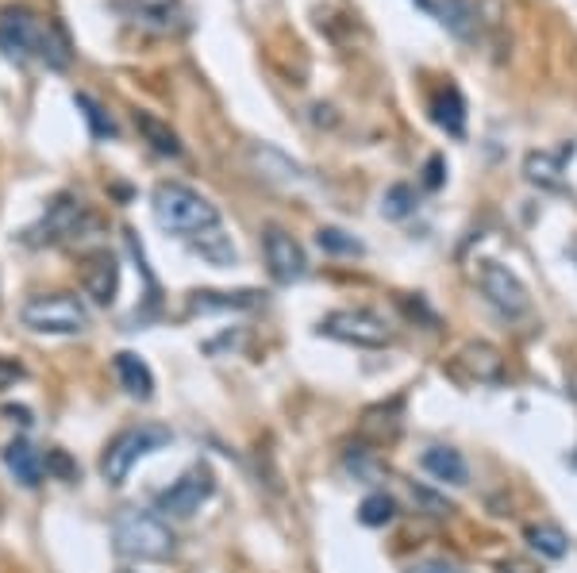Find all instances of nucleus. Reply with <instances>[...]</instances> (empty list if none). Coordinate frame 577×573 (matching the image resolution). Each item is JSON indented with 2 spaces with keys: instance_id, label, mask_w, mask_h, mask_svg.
Returning a JSON list of instances; mask_svg holds the SVG:
<instances>
[{
  "instance_id": "obj_6",
  "label": "nucleus",
  "mask_w": 577,
  "mask_h": 573,
  "mask_svg": "<svg viewBox=\"0 0 577 573\" xmlns=\"http://www.w3.org/2000/svg\"><path fill=\"white\" fill-rule=\"evenodd\" d=\"M320 335L362 350H377L393 343V331H389V324L377 316L374 308H339V312H327L324 320H320Z\"/></svg>"
},
{
  "instance_id": "obj_19",
  "label": "nucleus",
  "mask_w": 577,
  "mask_h": 573,
  "mask_svg": "<svg viewBox=\"0 0 577 573\" xmlns=\"http://www.w3.org/2000/svg\"><path fill=\"white\" fill-rule=\"evenodd\" d=\"M189 247L197 250L201 258H208L212 266H235V243L227 239L220 227H212V231H204V235H197V239H189Z\"/></svg>"
},
{
  "instance_id": "obj_16",
  "label": "nucleus",
  "mask_w": 577,
  "mask_h": 573,
  "mask_svg": "<svg viewBox=\"0 0 577 573\" xmlns=\"http://www.w3.org/2000/svg\"><path fill=\"white\" fill-rule=\"evenodd\" d=\"M85 289H89V297L97 300V304H112L116 289H120V266H116L112 254H97L93 258V266L85 270Z\"/></svg>"
},
{
  "instance_id": "obj_3",
  "label": "nucleus",
  "mask_w": 577,
  "mask_h": 573,
  "mask_svg": "<svg viewBox=\"0 0 577 573\" xmlns=\"http://www.w3.org/2000/svg\"><path fill=\"white\" fill-rule=\"evenodd\" d=\"M112 543L131 562H166L177 547L170 524L151 508H124L112 520Z\"/></svg>"
},
{
  "instance_id": "obj_24",
  "label": "nucleus",
  "mask_w": 577,
  "mask_h": 573,
  "mask_svg": "<svg viewBox=\"0 0 577 573\" xmlns=\"http://www.w3.org/2000/svg\"><path fill=\"white\" fill-rule=\"evenodd\" d=\"M416 212V189L412 185H389L385 197H381V216L389 220H404Z\"/></svg>"
},
{
  "instance_id": "obj_12",
  "label": "nucleus",
  "mask_w": 577,
  "mask_h": 573,
  "mask_svg": "<svg viewBox=\"0 0 577 573\" xmlns=\"http://www.w3.org/2000/svg\"><path fill=\"white\" fill-rule=\"evenodd\" d=\"M4 466H8V474L16 477L20 485H27V489H35V485L43 481V454L31 447L27 439H16V443L4 447Z\"/></svg>"
},
{
  "instance_id": "obj_11",
  "label": "nucleus",
  "mask_w": 577,
  "mask_h": 573,
  "mask_svg": "<svg viewBox=\"0 0 577 573\" xmlns=\"http://www.w3.org/2000/svg\"><path fill=\"white\" fill-rule=\"evenodd\" d=\"M89 216H85V208H81V200L74 197H58L51 204V212L43 216V239L47 243H58V239H74L77 231H81V224H85Z\"/></svg>"
},
{
  "instance_id": "obj_13",
  "label": "nucleus",
  "mask_w": 577,
  "mask_h": 573,
  "mask_svg": "<svg viewBox=\"0 0 577 573\" xmlns=\"http://www.w3.org/2000/svg\"><path fill=\"white\" fill-rule=\"evenodd\" d=\"M431 120L443 127L447 135H454V139L466 135V100H462V93H458L454 85L439 89V93L431 97Z\"/></svg>"
},
{
  "instance_id": "obj_26",
  "label": "nucleus",
  "mask_w": 577,
  "mask_h": 573,
  "mask_svg": "<svg viewBox=\"0 0 577 573\" xmlns=\"http://www.w3.org/2000/svg\"><path fill=\"white\" fill-rule=\"evenodd\" d=\"M316 243H320V250H327V254H362V243H358L354 235H347V231H339V227H320V231H316Z\"/></svg>"
},
{
  "instance_id": "obj_21",
  "label": "nucleus",
  "mask_w": 577,
  "mask_h": 573,
  "mask_svg": "<svg viewBox=\"0 0 577 573\" xmlns=\"http://www.w3.org/2000/svg\"><path fill=\"white\" fill-rule=\"evenodd\" d=\"M135 124H139V131L147 135V143H151L158 154H170V158H177V154H181V143H177V135L166 124H162V120H154V116H147V112H135Z\"/></svg>"
},
{
  "instance_id": "obj_9",
  "label": "nucleus",
  "mask_w": 577,
  "mask_h": 573,
  "mask_svg": "<svg viewBox=\"0 0 577 573\" xmlns=\"http://www.w3.org/2000/svg\"><path fill=\"white\" fill-rule=\"evenodd\" d=\"M262 250H266V266H270V277L277 285H293L308 274V258H304V247L281 227H266L262 235Z\"/></svg>"
},
{
  "instance_id": "obj_22",
  "label": "nucleus",
  "mask_w": 577,
  "mask_h": 573,
  "mask_svg": "<svg viewBox=\"0 0 577 573\" xmlns=\"http://www.w3.org/2000/svg\"><path fill=\"white\" fill-rule=\"evenodd\" d=\"M262 293H193V312H220V308H251Z\"/></svg>"
},
{
  "instance_id": "obj_27",
  "label": "nucleus",
  "mask_w": 577,
  "mask_h": 573,
  "mask_svg": "<svg viewBox=\"0 0 577 573\" xmlns=\"http://www.w3.org/2000/svg\"><path fill=\"white\" fill-rule=\"evenodd\" d=\"M412 497L420 500V504H424L427 508V516H451L454 508L451 504H447V500H439L435 497V493H427V489H412Z\"/></svg>"
},
{
  "instance_id": "obj_2",
  "label": "nucleus",
  "mask_w": 577,
  "mask_h": 573,
  "mask_svg": "<svg viewBox=\"0 0 577 573\" xmlns=\"http://www.w3.org/2000/svg\"><path fill=\"white\" fill-rule=\"evenodd\" d=\"M151 208H154L158 227L170 231V235H181V239H197L204 231L220 227V208H216L208 197H201L197 189L181 185V181H162V185H154Z\"/></svg>"
},
{
  "instance_id": "obj_5",
  "label": "nucleus",
  "mask_w": 577,
  "mask_h": 573,
  "mask_svg": "<svg viewBox=\"0 0 577 573\" xmlns=\"http://www.w3.org/2000/svg\"><path fill=\"white\" fill-rule=\"evenodd\" d=\"M20 320L39 335H81L89 327V308L74 293H43L20 308Z\"/></svg>"
},
{
  "instance_id": "obj_17",
  "label": "nucleus",
  "mask_w": 577,
  "mask_h": 573,
  "mask_svg": "<svg viewBox=\"0 0 577 573\" xmlns=\"http://www.w3.org/2000/svg\"><path fill=\"white\" fill-rule=\"evenodd\" d=\"M462 366L477 377V381H497L504 374V358L497 347H489V343H470V347L462 350Z\"/></svg>"
},
{
  "instance_id": "obj_20",
  "label": "nucleus",
  "mask_w": 577,
  "mask_h": 573,
  "mask_svg": "<svg viewBox=\"0 0 577 573\" xmlns=\"http://www.w3.org/2000/svg\"><path fill=\"white\" fill-rule=\"evenodd\" d=\"M527 547L531 550H539L543 558H566L570 554V539L558 531L554 524H531L527 527Z\"/></svg>"
},
{
  "instance_id": "obj_18",
  "label": "nucleus",
  "mask_w": 577,
  "mask_h": 573,
  "mask_svg": "<svg viewBox=\"0 0 577 573\" xmlns=\"http://www.w3.org/2000/svg\"><path fill=\"white\" fill-rule=\"evenodd\" d=\"M439 24L447 27L458 39H474L477 35V8L474 0H443L439 4Z\"/></svg>"
},
{
  "instance_id": "obj_25",
  "label": "nucleus",
  "mask_w": 577,
  "mask_h": 573,
  "mask_svg": "<svg viewBox=\"0 0 577 573\" xmlns=\"http://www.w3.org/2000/svg\"><path fill=\"white\" fill-rule=\"evenodd\" d=\"M74 104L81 108V112H85V120H89V127H93V135H97V139H112V135H116V124H112V116H108V112H104L101 104L89 97V93H77Z\"/></svg>"
},
{
  "instance_id": "obj_1",
  "label": "nucleus",
  "mask_w": 577,
  "mask_h": 573,
  "mask_svg": "<svg viewBox=\"0 0 577 573\" xmlns=\"http://www.w3.org/2000/svg\"><path fill=\"white\" fill-rule=\"evenodd\" d=\"M0 43L16 58H35L51 70L70 66V39L62 27L35 16L31 8H4L0 12Z\"/></svg>"
},
{
  "instance_id": "obj_7",
  "label": "nucleus",
  "mask_w": 577,
  "mask_h": 573,
  "mask_svg": "<svg viewBox=\"0 0 577 573\" xmlns=\"http://www.w3.org/2000/svg\"><path fill=\"white\" fill-rule=\"evenodd\" d=\"M212 489H216L212 470H208V466H193V470H185V474L177 477L174 485L158 497V512H162V516H174V520H189V516L201 512V504L212 497Z\"/></svg>"
},
{
  "instance_id": "obj_10",
  "label": "nucleus",
  "mask_w": 577,
  "mask_h": 573,
  "mask_svg": "<svg viewBox=\"0 0 577 573\" xmlns=\"http://www.w3.org/2000/svg\"><path fill=\"white\" fill-rule=\"evenodd\" d=\"M574 143H566V147L558 150H535V154H527L524 162V174L531 185H539V189H566V162L574 158Z\"/></svg>"
},
{
  "instance_id": "obj_23",
  "label": "nucleus",
  "mask_w": 577,
  "mask_h": 573,
  "mask_svg": "<svg viewBox=\"0 0 577 573\" xmlns=\"http://www.w3.org/2000/svg\"><path fill=\"white\" fill-rule=\"evenodd\" d=\"M358 520L366 527H385L397 520V500L385 497V493H370V497L362 500V508H358Z\"/></svg>"
},
{
  "instance_id": "obj_8",
  "label": "nucleus",
  "mask_w": 577,
  "mask_h": 573,
  "mask_svg": "<svg viewBox=\"0 0 577 573\" xmlns=\"http://www.w3.org/2000/svg\"><path fill=\"white\" fill-rule=\"evenodd\" d=\"M477 281H481V293H485V300L501 312V316H508V320H516V316H524L527 308H531V297H527L524 281L512 274L508 266H501V262H481V274H477Z\"/></svg>"
},
{
  "instance_id": "obj_28",
  "label": "nucleus",
  "mask_w": 577,
  "mask_h": 573,
  "mask_svg": "<svg viewBox=\"0 0 577 573\" xmlns=\"http://www.w3.org/2000/svg\"><path fill=\"white\" fill-rule=\"evenodd\" d=\"M427 189H439L443 185V158L435 154V158H427V177H424Z\"/></svg>"
},
{
  "instance_id": "obj_14",
  "label": "nucleus",
  "mask_w": 577,
  "mask_h": 573,
  "mask_svg": "<svg viewBox=\"0 0 577 573\" xmlns=\"http://www.w3.org/2000/svg\"><path fill=\"white\" fill-rule=\"evenodd\" d=\"M420 462H424V470L435 477V481H447V485H466V477H470L466 458L454 447H427Z\"/></svg>"
},
{
  "instance_id": "obj_15",
  "label": "nucleus",
  "mask_w": 577,
  "mask_h": 573,
  "mask_svg": "<svg viewBox=\"0 0 577 573\" xmlns=\"http://www.w3.org/2000/svg\"><path fill=\"white\" fill-rule=\"evenodd\" d=\"M116 377H120V385H124L131 397H139V400L154 397V374L139 354H131V350L116 354Z\"/></svg>"
},
{
  "instance_id": "obj_29",
  "label": "nucleus",
  "mask_w": 577,
  "mask_h": 573,
  "mask_svg": "<svg viewBox=\"0 0 577 573\" xmlns=\"http://www.w3.org/2000/svg\"><path fill=\"white\" fill-rule=\"evenodd\" d=\"M408 573H466V570H458L451 562H420V566H412Z\"/></svg>"
},
{
  "instance_id": "obj_4",
  "label": "nucleus",
  "mask_w": 577,
  "mask_h": 573,
  "mask_svg": "<svg viewBox=\"0 0 577 573\" xmlns=\"http://www.w3.org/2000/svg\"><path fill=\"white\" fill-rule=\"evenodd\" d=\"M170 439H174L170 427H162V424H139V427L120 431V435L108 443V450H104V458H101L104 481H108V485H124V477L131 474V466H135L139 458L154 454V450H162Z\"/></svg>"
}]
</instances>
